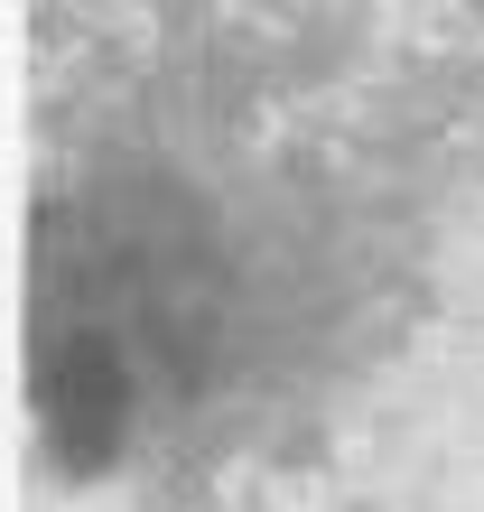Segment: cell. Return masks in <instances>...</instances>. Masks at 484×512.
I'll use <instances>...</instances> for the list:
<instances>
[{
    "label": "cell",
    "mask_w": 484,
    "mask_h": 512,
    "mask_svg": "<svg viewBox=\"0 0 484 512\" xmlns=\"http://www.w3.org/2000/svg\"><path fill=\"white\" fill-rule=\"evenodd\" d=\"M38 419L66 466H103L131 419V354L94 326H56L38 354Z\"/></svg>",
    "instance_id": "1"
}]
</instances>
